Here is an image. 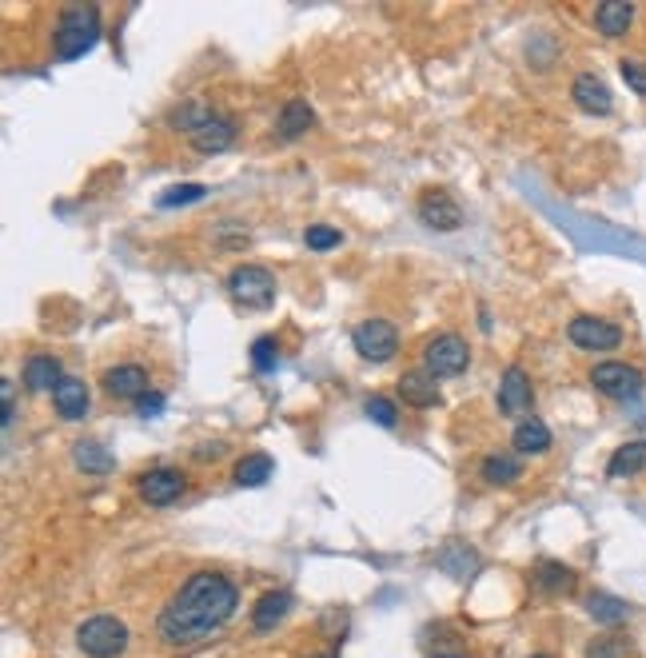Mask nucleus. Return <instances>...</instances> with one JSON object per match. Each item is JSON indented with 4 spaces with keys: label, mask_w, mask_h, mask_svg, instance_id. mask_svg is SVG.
I'll return each instance as SVG.
<instances>
[{
    "label": "nucleus",
    "mask_w": 646,
    "mask_h": 658,
    "mask_svg": "<svg viewBox=\"0 0 646 658\" xmlns=\"http://www.w3.org/2000/svg\"><path fill=\"white\" fill-rule=\"evenodd\" d=\"M240 607V591L232 579L216 575V571H196L160 611V639L168 647H196L204 639H212Z\"/></svg>",
    "instance_id": "obj_1"
},
{
    "label": "nucleus",
    "mask_w": 646,
    "mask_h": 658,
    "mask_svg": "<svg viewBox=\"0 0 646 658\" xmlns=\"http://www.w3.org/2000/svg\"><path fill=\"white\" fill-rule=\"evenodd\" d=\"M96 40H100V12L92 4H68L56 20V32H52L56 56L60 60H80L96 48Z\"/></svg>",
    "instance_id": "obj_2"
},
{
    "label": "nucleus",
    "mask_w": 646,
    "mask_h": 658,
    "mask_svg": "<svg viewBox=\"0 0 646 658\" xmlns=\"http://www.w3.org/2000/svg\"><path fill=\"white\" fill-rule=\"evenodd\" d=\"M76 647L88 658H116L128 651V627L112 615H96L76 627Z\"/></svg>",
    "instance_id": "obj_3"
},
{
    "label": "nucleus",
    "mask_w": 646,
    "mask_h": 658,
    "mask_svg": "<svg viewBox=\"0 0 646 658\" xmlns=\"http://www.w3.org/2000/svg\"><path fill=\"white\" fill-rule=\"evenodd\" d=\"M228 292H232L236 304L264 312V308L276 304V276L268 268H260V264H240L228 276Z\"/></svg>",
    "instance_id": "obj_4"
},
{
    "label": "nucleus",
    "mask_w": 646,
    "mask_h": 658,
    "mask_svg": "<svg viewBox=\"0 0 646 658\" xmlns=\"http://www.w3.org/2000/svg\"><path fill=\"white\" fill-rule=\"evenodd\" d=\"M467 363H471V351H467V343H463L455 331L435 335V339L427 343V351H423V371L435 375V379L459 375V371H467Z\"/></svg>",
    "instance_id": "obj_5"
},
{
    "label": "nucleus",
    "mask_w": 646,
    "mask_h": 658,
    "mask_svg": "<svg viewBox=\"0 0 646 658\" xmlns=\"http://www.w3.org/2000/svg\"><path fill=\"white\" fill-rule=\"evenodd\" d=\"M591 383L607 395V399H619V403H627V399H639L646 387L643 371H635L631 363H619V359H607V363H599L595 371H591Z\"/></svg>",
    "instance_id": "obj_6"
},
{
    "label": "nucleus",
    "mask_w": 646,
    "mask_h": 658,
    "mask_svg": "<svg viewBox=\"0 0 646 658\" xmlns=\"http://www.w3.org/2000/svg\"><path fill=\"white\" fill-rule=\"evenodd\" d=\"M351 343H355V351L367 363H387L399 351V331L391 328L387 320H363L359 328L351 331Z\"/></svg>",
    "instance_id": "obj_7"
},
{
    "label": "nucleus",
    "mask_w": 646,
    "mask_h": 658,
    "mask_svg": "<svg viewBox=\"0 0 646 658\" xmlns=\"http://www.w3.org/2000/svg\"><path fill=\"white\" fill-rule=\"evenodd\" d=\"M567 335L583 351H615L623 343V331L615 328L611 320H599V316H575L567 324Z\"/></svg>",
    "instance_id": "obj_8"
},
{
    "label": "nucleus",
    "mask_w": 646,
    "mask_h": 658,
    "mask_svg": "<svg viewBox=\"0 0 646 658\" xmlns=\"http://www.w3.org/2000/svg\"><path fill=\"white\" fill-rule=\"evenodd\" d=\"M188 140H192V148H196V152H204V156H216V152L232 148V140H236V124H232V116H220V112H204V116L196 120V128L188 132Z\"/></svg>",
    "instance_id": "obj_9"
},
{
    "label": "nucleus",
    "mask_w": 646,
    "mask_h": 658,
    "mask_svg": "<svg viewBox=\"0 0 646 658\" xmlns=\"http://www.w3.org/2000/svg\"><path fill=\"white\" fill-rule=\"evenodd\" d=\"M184 475L176 471V467H152V471H144L140 475V483H136V491H140V499L148 503V507H168V503H176L180 495H184Z\"/></svg>",
    "instance_id": "obj_10"
},
{
    "label": "nucleus",
    "mask_w": 646,
    "mask_h": 658,
    "mask_svg": "<svg viewBox=\"0 0 646 658\" xmlns=\"http://www.w3.org/2000/svg\"><path fill=\"white\" fill-rule=\"evenodd\" d=\"M419 220L435 232H455V228H463V208L447 192L431 188V192L419 196Z\"/></svg>",
    "instance_id": "obj_11"
},
{
    "label": "nucleus",
    "mask_w": 646,
    "mask_h": 658,
    "mask_svg": "<svg viewBox=\"0 0 646 658\" xmlns=\"http://www.w3.org/2000/svg\"><path fill=\"white\" fill-rule=\"evenodd\" d=\"M531 403H535L531 375L523 367H507L503 383H499V411L503 415H523V411H531Z\"/></svg>",
    "instance_id": "obj_12"
},
{
    "label": "nucleus",
    "mask_w": 646,
    "mask_h": 658,
    "mask_svg": "<svg viewBox=\"0 0 646 658\" xmlns=\"http://www.w3.org/2000/svg\"><path fill=\"white\" fill-rule=\"evenodd\" d=\"M100 383L112 399H140L148 391V371L140 363H120V367H108Z\"/></svg>",
    "instance_id": "obj_13"
},
{
    "label": "nucleus",
    "mask_w": 646,
    "mask_h": 658,
    "mask_svg": "<svg viewBox=\"0 0 646 658\" xmlns=\"http://www.w3.org/2000/svg\"><path fill=\"white\" fill-rule=\"evenodd\" d=\"M571 96H575V104H579L587 116H611V108H615L611 88H607L595 72H583V76L571 84Z\"/></svg>",
    "instance_id": "obj_14"
},
{
    "label": "nucleus",
    "mask_w": 646,
    "mask_h": 658,
    "mask_svg": "<svg viewBox=\"0 0 646 658\" xmlns=\"http://www.w3.org/2000/svg\"><path fill=\"white\" fill-rule=\"evenodd\" d=\"M52 403H56V415H60V419L76 423V419H84V415H88V387H84L80 379L64 375V379H60V387L52 391Z\"/></svg>",
    "instance_id": "obj_15"
},
{
    "label": "nucleus",
    "mask_w": 646,
    "mask_h": 658,
    "mask_svg": "<svg viewBox=\"0 0 646 658\" xmlns=\"http://www.w3.org/2000/svg\"><path fill=\"white\" fill-rule=\"evenodd\" d=\"M635 24V4L631 0H603L599 8H595V28L603 32V36H623L627 28Z\"/></svg>",
    "instance_id": "obj_16"
},
{
    "label": "nucleus",
    "mask_w": 646,
    "mask_h": 658,
    "mask_svg": "<svg viewBox=\"0 0 646 658\" xmlns=\"http://www.w3.org/2000/svg\"><path fill=\"white\" fill-rule=\"evenodd\" d=\"M60 379H64V371H60V359L56 355H32L24 363V387L28 391H56Z\"/></svg>",
    "instance_id": "obj_17"
},
{
    "label": "nucleus",
    "mask_w": 646,
    "mask_h": 658,
    "mask_svg": "<svg viewBox=\"0 0 646 658\" xmlns=\"http://www.w3.org/2000/svg\"><path fill=\"white\" fill-rule=\"evenodd\" d=\"M399 395H403V403H411V407H435V403H439L435 375H427V371H407V375L399 379Z\"/></svg>",
    "instance_id": "obj_18"
},
{
    "label": "nucleus",
    "mask_w": 646,
    "mask_h": 658,
    "mask_svg": "<svg viewBox=\"0 0 646 658\" xmlns=\"http://www.w3.org/2000/svg\"><path fill=\"white\" fill-rule=\"evenodd\" d=\"M312 124H316L312 104H308V100H288V104H284V112H280L276 132H280V140H300Z\"/></svg>",
    "instance_id": "obj_19"
},
{
    "label": "nucleus",
    "mask_w": 646,
    "mask_h": 658,
    "mask_svg": "<svg viewBox=\"0 0 646 658\" xmlns=\"http://www.w3.org/2000/svg\"><path fill=\"white\" fill-rule=\"evenodd\" d=\"M288 611H292V595H288V591H268V595L256 603L252 623H256V631H272L276 623L288 619Z\"/></svg>",
    "instance_id": "obj_20"
},
{
    "label": "nucleus",
    "mask_w": 646,
    "mask_h": 658,
    "mask_svg": "<svg viewBox=\"0 0 646 658\" xmlns=\"http://www.w3.org/2000/svg\"><path fill=\"white\" fill-rule=\"evenodd\" d=\"M639 471H646V439L623 443V447L611 455V463H607V475H611V479H631V475H639Z\"/></svg>",
    "instance_id": "obj_21"
},
{
    "label": "nucleus",
    "mask_w": 646,
    "mask_h": 658,
    "mask_svg": "<svg viewBox=\"0 0 646 658\" xmlns=\"http://www.w3.org/2000/svg\"><path fill=\"white\" fill-rule=\"evenodd\" d=\"M511 443H515L519 455H543V451H551V431H547V423H539V419H523V423L515 427Z\"/></svg>",
    "instance_id": "obj_22"
},
{
    "label": "nucleus",
    "mask_w": 646,
    "mask_h": 658,
    "mask_svg": "<svg viewBox=\"0 0 646 658\" xmlns=\"http://www.w3.org/2000/svg\"><path fill=\"white\" fill-rule=\"evenodd\" d=\"M479 475H483L491 487H511V483L523 479V463H519L515 455H487L483 467H479Z\"/></svg>",
    "instance_id": "obj_23"
},
{
    "label": "nucleus",
    "mask_w": 646,
    "mask_h": 658,
    "mask_svg": "<svg viewBox=\"0 0 646 658\" xmlns=\"http://www.w3.org/2000/svg\"><path fill=\"white\" fill-rule=\"evenodd\" d=\"M72 459H76V467H80V471H88V475H108V471L116 467V459H112L100 443H92V439L72 443Z\"/></svg>",
    "instance_id": "obj_24"
},
{
    "label": "nucleus",
    "mask_w": 646,
    "mask_h": 658,
    "mask_svg": "<svg viewBox=\"0 0 646 658\" xmlns=\"http://www.w3.org/2000/svg\"><path fill=\"white\" fill-rule=\"evenodd\" d=\"M447 575H455V579H471L475 575V567H479V555L475 551H467L463 543H447L443 551H439V559H435Z\"/></svg>",
    "instance_id": "obj_25"
},
{
    "label": "nucleus",
    "mask_w": 646,
    "mask_h": 658,
    "mask_svg": "<svg viewBox=\"0 0 646 658\" xmlns=\"http://www.w3.org/2000/svg\"><path fill=\"white\" fill-rule=\"evenodd\" d=\"M535 587H539L543 595H567V591L575 587V571L563 567V563H539V571H535Z\"/></svg>",
    "instance_id": "obj_26"
},
{
    "label": "nucleus",
    "mask_w": 646,
    "mask_h": 658,
    "mask_svg": "<svg viewBox=\"0 0 646 658\" xmlns=\"http://www.w3.org/2000/svg\"><path fill=\"white\" fill-rule=\"evenodd\" d=\"M272 471H276L272 455H244V459L236 463V483H240V487H264V483L272 479Z\"/></svg>",
    "instance_id": "obj_27"
},
{
    "label": "nucleus",
    "mask_w": 646,
    "mask_h": 658,
    "mask_svg": "<svg viewBox=\"0 0 646 658\" xmlns=\"http://www.w3.org/2000/svg\"><path fill=\"white\" fill-rule=\"evenodd\" d=\"M587 615H591L595 623H607V627H619V623H627V615H631V607H627L623 599H615V595H591V599H587Z\"/></svg>",
    "instance_id": "obj_28"
},
{
    "label": "nucleus",
    "mask_w": 646,
    "mask_h": 658,
    "mask_svg": "<svg viewBox=\"0 0 646 658\" xmlns=\"http://www.w3.org/2000/svg\"><path fill=\"white\" fill-rule=\"evenodd\" d=\"M276 363H280V343L272 339V335H260L256 343H252V367L256 371H276Z\"/></svg>",
    "instance_id": "obj_29"
},
{
    "label": "nucleus",
    "mask_w": 646,
    "mask_h": 658,
    "mask_svg": "<svg viewBox=\"0 0 646 658\" xmlns=\"http://www.w3.org/2000/svg\"><path fill=\"white\" fill-rule=\"evenodd\" d=\"M204 192H208L204 184H176V188H168L156 204H160V208H180V204H196V200H204Z\"/></svg>",
    "instance_id": "obj_30"
},
{
    "label": "nucleus",
    "mask_w": 646,
    "mask_h": 658,
    "mask_svg": "<svg viewBox=\"0 0 646 658\" xmlns=\"http://www.w3.org/2000/svg\"><path fill=\"white\" fill-rule=\"evenodd\" d=\"M631 655V643L623 635H607V639H595L587 647V658H627Z\"/></svg>",
    "instance_id": "obj_31"
},
{
    "label": "nucleus",
    "mask_w": 646,
    "mask_h": 658,
    "mask_svg": "<svg viewBox=\"0 0 646 658\" xmlns=\"http://www.w3.org/2000/svg\"><path fill=\"white\" fill-rule=\"evenodd\" d=\"M304 244H308L312 252H327V248H339V244H343V236H339V228H327V224H312V228L304 232Z\"/></svg>",
    "instance_id": "obj_32"
},
{
    "label": "nucleus",
    "mask_w": 646,
    "mask_h": 658,
    "mask_svg": "<svg viewBox=\"0 0 646 658\" xmlns=\"http://www.w3.org/2000/svg\"><path fill=\"white\" fill-rule=\"evenodd\" d=\"M363 411H367V415H371V423H379V427H395V423H399L395 403H391V399H383V395L367 399V407H363Z\"/></svg>",
    "instance_id": "obj_33"
},
{
    "label": "nucleus",
    "mask_w": 646,
    "mask_h": 658,
    "mask_svg": "<svg viewBox=\"0 0 646 658\" xmlns=\"http://www.w3.org/2000/svg\"><path fill=\"white\" fill-rule=\"evenodd\" d=\"M619 72H623V80H627V88H635L639 96H646V64H643V60H635V56H627V60H619Z\"/></svg>",
    "instance_id": "obj_34"
},
{
    "label": "nucleus",
    "mask_w": 646,
    "mask_h": 658,
    "mask_svg": "<svg viewBox=\"0 0 646 658\" xmlns=\"http://www.w3.org/2000/svg\"><path fill=\"white\" fill-rule=\"evenodd\" d=\"M164 403H168V399H164L160 391H144V395L136 399V415L152 419V415H160V411H164Z\"/></svg>",
    "instance_id": "obj_35"
},
{
    "label": "nucleus",
    "mask_w": 646,
    "mask_h": 658,
    "mask_svg": "<svg viewBox=\"0 0 646 658\" xmlns=\"http://www.w3.org/2000/svg\"><path fill=\"white\" fill-rule=\"evenodd\" d=\"M0 391H4V427H8V423H12V415H16V391H12V383H8V379L0 383Z\"/></svg>",
    "instance_id": "obj_36"
},
{
    "label": "nucleus",
    "mask_w": 646,
    "mask_h": 658,
    "mask_svg": "<svg viewBox=\"0 0 646 658\" xmlns=\"http://www.w3.org/2000/svg\"><path fill=\"white\" fill-rule=\"evenodd\" d=\"M531 658H547V655H531Z\"/></svg>",
    "instance_id": "obj_37"
},
{
    "label": "nucleus",
    "mask_w": 646,
    "mask_h": 658,
    "mask_svg": "<svg viewBox=\"0 0 646 658\" xmlns=\"http://www.w3.org/2000/svg\"><path fill=\"white\" fill-rule=\"evenodd\" d=\"M443 658H451V655H443Z\"/></svg>",
    "instance_id": "obj_38"
}]
</instances>
